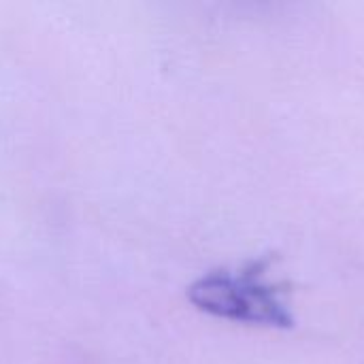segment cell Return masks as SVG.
I'll return each mask as SVG.
<instances>
[{"label": "cell", "mask_w": 364, "mask_h": 364, "mask_svg": "<svg viewBox=\"0 0 364 364\" xmlns=\"http://www.w3.org/2000/svg\"><path fill=\"white\" fill-rule=\"evenodd\" d=\"M271 258L243 264L239 271H213L188 288V299L200 311L258 326L292 328L294 318L286 290L264 279Z\"/></svg>", "instance_id": "cell-1"}]
</instances>
